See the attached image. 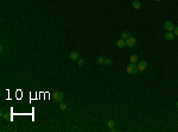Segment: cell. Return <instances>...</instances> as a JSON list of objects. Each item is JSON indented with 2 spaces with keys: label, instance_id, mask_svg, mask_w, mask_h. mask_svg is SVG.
<instances>
[{
  "label": "cell",
  "instance_id": "5",
  "mask_svg": "<svg viewBox=\"0 0 178 132\" xmlns=\"http://www.w3.org/2000/svg\"><path fill=\"white\" fill-rule=\"evenodd\" d=\"M146 67H147V62H146V61H140V62L137 64V69H138L139 73H141V71H144L145 69H146Z\"/></svg>",
  "mask_w": 178,
  "mask_h": 132
},
{
  "label": "cell",
  "instance_id": "2",
  "mask_svg": "<svg viewBox=\"0 0 178 132\" xmlns=\"http://www.w3.org/2000/svg\"><path fill=\"white\" fill-rule=\"evenodd\" d=\"M52 98L55 101H58V102H61L62 100L64 99V93L63 92H61V90H56L55 93L52 94Z\"/></svg>",
  "mask_w": 178,
  "mask_h": 132
},
{
  "label": "cell",
  "instance_id": "4",
  "mask_svg": "<svg viewBox=\"0 0 178 132\" xmlns=\"http://www.w3.org/2000/svg\"><path fill=\"white\" fill-rule=\"evenodd\" d=\"M137 45V39L134 38V37H129V38H127L126 39V46H128V48H134Z\"/></svg>",
  "mask_w": 178,
  "mask_h": 132
},
{
  "label": "cell",
  "instance_id": "13",
  "mask_svg": "<svg viewBox=\"0 0 178 132\" xmlns=\"http://www.w3.org/2000/svg\"><path fill=\"white\" fill-rule=\"evenodd\" d=\"M105 57L103 56H99L97 57V64H100V66H102V64H105Z\"/></svg>",
  "mask_w": 178,
  "mask_h": 132
},
{
  "label": "cell",
  "instance_id": "18",
  "mask_svg": "<svg viewBox=\"0 0 178 132\" xmlns=\"http://www.w3.org/2000/svg\"><path fill=\"white\" fill-rule=\"evenodd\" d=\"M154 1H157V2H159V1H162V0H154Z\"/></svg>",
  "mask_w": 178,
  "mask_h": 132
},
{
  "label": "cell",
  "instance_id": "3",
  "mask_svg": "<svg viewBox=\"0 0 178 132\" xmlns=\"http://www.w3.org/2000/svg\"><path fill=\"white\" fill-rule=\"evenodd\" d=\"M164 29L166 30V32H173V30H175V25H173V23L172 22H165L164 23Z\"/></svg>",
  "mask_w": 178,
  "mask_h": 132
},
{
  "label": "cell",
  "instance_id": "12",
  "mask_svg": "<svg viewBox=\"0 0 178 132\" xmlns=\"http://www.w3.org/2000/svg\"><path fill=\"white\" fill-rule=\"evenodd\" d=\"M129 60H131V63H134V64H135V63L138 62V55H135V54L132 55L129 57Z\"/></svg>",
  "mask_w": 178,
  "mask_h": 132
},
{
  "label": "cell",
  "instance_id": "16",
  "mask_svg": "<svg viewBox=\"0 0 178 132\" xmlns=\"http://www.w3.org/2000/svg\"><path fill=\"white\" fill-rule=\"evenodd\" d=\"M105 64H106V66H111V64H113V60H111V58H106V60H105Z\"/></svg>",
  "mask_w": 178,
  "mask_h": 132
},
{
  "label": "cell",
  "instance_id": "8",
  "mask_svg": "<svg viewBox=\"0 0 178 132\" xmlns=\"http://www.w3.org/2000/svg\"><path fill=\"white\" fill-rule=\"evenodd\" d=\"M116 45H118V48H120V49H121V48H125V46H126V41L121 38V39H119V41L116 42Z\"/></svg>",
  "mask_w": 178,
  "mask_h": 132
},
{
  "label": "cell",
  "instance_id": "9",
  "mask_svg": "<svg viewBox=\"0 0 178 132\" xmlns=\"http://www.w3.org/2000/svg\"><path fill=\"white\" fill-rule=\"evenodd\" d=\"M132 5H133L134 10H140V7H141V2L140 1H137V0L132 2Z\"/></svg>",
  "mask_w": 178,
  "mask_h": 132
},
{
  "label": "cell",
  "instance_id": "7",
  "mask_svg": "<svg viewBox=\"0 0 178 132\" xmlns=\"http://www.w3.org/2000/svg\"><path fill=\"white\" fill-rule=\"evenodd\" d=\"M69 58L71 61H77L78 58H80V55H78V53H76V51H71L69 54Z\"/></svg>",
  "mask_w": 178,
  "mask_h": 132
},
{
  "label": "cell",
  "instance_id": "19",
  "mask_svg": "<svg viewBox=\"0 0 178 132\" xmlns=\"http://www.w3.org/2000/svg\"><path fill=\"white\" fill-rule=\"evenodd\" d=\"M176 106H177V107H178V101H177V102H176Z\"/></svg>",
  "mask_w": 178,
  "mask_h": 132
},
{
  "label": "cell",
  "instance_id": "11",
  "mask_svg": "<svg viewBox=\"0 0 178 132\" xmlns=\"http://www.w3.org/2000/svg\"><path fill=\"white\" fill-rule=\"evenodd\" d=\"M129 37H131V33L128 32V31H123V32L121 33V38L125 39V41H126L127 38H129Z\"/></svg>",
  "mask_w": 178,
  "mask_h": 132
},
{
  "label": "cell",
  "instance_id": "1",
  "mask_svg": "<svg viewBox=\"0 0 178 132\" xmlns=\"http://www.w3.org/2000/svg\"><path fill=\"white\" fill-rule=\"evenodd\" d=\"M126 71H127V74H129V75H137L139 71H138V69H137V66L134 64V63H129L127 68H126Z\"/></svg>",
  "mask_w": 178,
  "mask_h": 132
},
{
  "label": "cell",
  "instance_id": "15",
  "mask_svg": "<svg viewBox=\"0 0 178 132\" xmlns=\"http://www.w3.org/2000/svg\"><path fill=\"white\" fill-rule=\"evenodd\" d=\"M76 62H77V66L78 67H83V66H84V60H82V58H78Z\"/></svg>",
  "mask_w": 178,
  "mask_h": 132
},
{
  "label": "cell",
  "instance_id": "14",
  "mask_svg": "<svg viewBox=\"0 0 178 132\" xmlns=\"http://www.w3.org/2000/svg\"><path fill=\"white\" fill-rule=\"evenodd\" d=\"M59 108H61L62 111H65V110H67V104L61 101V104H59Z\"/></svg>",
  "mask_w": 178,
  "mask_h": 132
},
{
  "label": "cell",
  "instance_id": "17",
  "mask_svg": "<svg viewBox=\"0 0 178 132\" xmlns=\"http://www.w3.org/2000/svg\"><path fill=\"white\" fill-rule=\"evenodd\" d=\"M173 33H175V36H178V26H175V30H173Z\"/></svg>",
  "mask_w": 178,
  "mask_h": 132
},
{
  "label": "cell",
  "instance_id": "6",
  "mask_svg": "<svg viewBox=\"0 0 178 132\" xmlns=\"http://www.w3.org/2000/svg\"><path fill=\"white\" fill-rule=\"evenodd\" d=\"M175 33L173 32H166L165 33V36H164V38H165V41H167V42H171V41H173L175 39Z\"/></svg>",
  "mask_w": 178,
  "mask_h": 132
},
{
  "label": "cell",
  "instance_id": "10",
  "mask_svg": "<svg viewBox=\"0 0 178 132\" xmlns=\"http://www.w3.org/2000/svg\"><path fill=\"white\" fill-rule=\"evenodd\" d=\"M107 126L109 127V130L113 131V130H114V126H115V121L114 120H108L107 121Z\"/></svg>",
  "mask_w": 178,
  "mask_h": 132
}]
</instances>
